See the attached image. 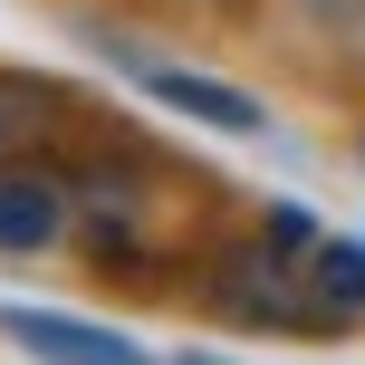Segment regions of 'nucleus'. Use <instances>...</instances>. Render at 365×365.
<instances>
[{
	"mask_svg": "<svg viewBox=\"0 0 365 365\" xmlns=\"http://www.w3.org/2000/svg\"><path fill=\"white\" fill-rule=\"evenodd\" d=\"M0 336L38 365H154L135 336L115 327H87V317H48V308H0Z\"/></svg>",
	"mask_w": 365,
	"mask_h": 365,
	"instance_id": "obj_2",
	"label": "nucleus"
},
{
	"mask_svg": "<svg viewBox=\"0 0 365 365\" xmlns=\"http://www.w3.org/2000/svg\"><path fill=\"white\" fill-rule=\"evenodd\" d=\"M173 365H221V356H173Z\"/></svg>",
	"mask_w": 365,
	"mask_h": 365,
	"instance_id": "obj_6",
	"label": "nucleus"
},
{
	"mask_svg": "<svg viewBox=\"0 0 365 365\" xmlns=\"http://www.w3.org/2000/svg\"><path fill=\"white\" fill-rule=\"evenodd\" d=\"M308 298L317 308H365V240H317L308 250Z\"/></svg>",
	"mask_w": 365,
	"mask_h": 365,
	"instance_id": "obj_4",
	"label": "nucleus"
},
{
	"mask_svg": "<svg viewBox=\"0 0 365 365\" xmlns=\"http://www.w3.org/2000/svg\"><path fill=\"white\" fill-rule=\"evenodd\" d=\"M58 231H68V182L38 173V164H0V250L29 259V250H48Z\"/></svg>",
	"mask_w": 365,
	"mask_h": 365,
	"instance_id": "obj_3",
	"label": "nucleus"
},
{
	"mask_svg": "<svg viewBox=\"0 0 365 365\" xmlns=\"http://www.w3.org/2000/svg\"><path fill=\"white\" fill-rule=\"evenodd\" d=\"M58 115V96L38 87V77H10L0 68V154H29V135Z\"/></svg>",
	"mask_w": 365,
	"mask_h": 365,
	"instance_id": "obj_5",
	"label": "nucleus"
},
{
	"mask_svg": "<svg viewBox=\"0 0 365 365\" xmlns=\"http://www.w3.org/2000/svg\"><path fill=\"white\" fill-rule=\"evenodd\" d=\"M106 48H115V68H125L154 106L192 115V125H221V135H259V125H269L240 87H221V77H202V68H173V58H154V48H125V38H106Z\"/></svg>",
	"mask_w": 365,
	"mask_h": 365,
	"instance_id": "obj_1",
	"label": "nucleus"
}]
</instances>
